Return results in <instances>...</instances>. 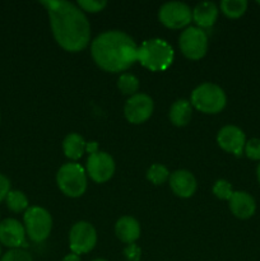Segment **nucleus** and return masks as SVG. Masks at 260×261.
Listing matches in <instances>:
<instances>
[{"instance_id":"1","label":"nucleus","mask_w":260,"mask_h":261,"mask_svg":"<svg viewBox=\"0 0 260 261\" xmlns=\"http://www.w3.org/2000/svg\"><path fill=\"white\" fill-rule=\"evenodd\" d=\"M42 5L50 15V24L56 42L69 53L84 50L91 37V27L83 10L63 0H45Z\"/></svg>"},{"instance_id":"2","label":"nucleus","mask_w":260,"mask_h":261,"mask_svg":"<svg viewBox=\"0 0 260 261\" xmlns=\"http://www.w3.org/2000/svg\"><path fill=\"white\" fill-rule=\"evenodd\" d=\"M91 51L97 65L111 73L126 70L138 60L137 43L121 31L101 33L92 42Z\"/></svg>"},{"instance_id":"3","label":"nucleus","mask_w":260,"mask_h":261,"mask_svg":"<svg viewBox=\"0 0 260 261\" xmlns=\"http://www.w3.org/2000/svg\"><path fill=\"white\" fill-rule=\"evenodd\" d=\"M138 61L150 71L166 70L173 61V50L161 38L147 40L138 47Z\"/></svg>"},{"instance_id":"4","label":"nucleus","mask_w":260,"mask_h":261,"mask_svg":"<svg viewBox=\"0 0 260 261\" xmlns=\"http://www.w3.org/2000/svg\"><path fill=\"white\" fill-rule=\"evenodd\" d=\"M226 103L224 91L216 84H200L191 93V106L204 114H218L226 107Z\"/></svg>"},{"instance_id":"5","label":"nucleus","mask_w":260,"mask_h":261,"mask_svg":"<svg viewBox=\"0 0 260 261\" xmlns=\"http://www.w3.org/2000/svg\"><path fill=\"white\" fill-rule=\"evenodd\" d=\"M56 182L64 195L79 198L87 190V173L78 163H65L58 171Z\"/></svg>"},{"instance_id":"6","label":"nucleus","mask_w":260,"mask_h":261,"mask_svg":"<svg viewBox=\"0 0 260 261\" xmlns=\"http://www.w3.org/2000/svg\"><path fill=\"white\" fill-rule=\"evenodd\" d=\"M25 234L33 242H42L50 234L53 218L46 209L41 206H30L23 216Z\"/></svg>"},{"instance_id":"7","label":"nucleus","mask_w":260,"mask_h":261,"mask_svg":"<svg viewBox=\"0 0 260 261\" xmlns=\"http://www.w3.org/2000/svg\"><path fill=\"white\" fill-rule=\"evenodd\" d=\"M180 48L190 60H199L208 50V36L201 28L189 27L181 33Z\"/></svg>"},{"instance_id":"8","label":"nucleus","mask_w":260,"mask_h":261,"mask_svg":"<svg viewBox=\"0 0 260 261\" xmlns=\"http://www.w3.org/2000/svg\"><path fill=\"white\" fill-rule=\"evenodd\" d=\"M158 18L165 27L171 30H180L186 27L193 20V12L184 3L170 2L161 7Z\"/></svg>"},{"instance_id":"9","label":"nucleus","mask_w":260,"mask_h":261,"mask_svg":"<svg viewBox=\"0 0 260 261\" xmlns=\"http://www.w3.org/2000/svg\"><path fill=\"white\" fill-rule=\"evenodd\" d=\"M97 233L94 227L88 222H78L69 233V245L73 254L82 255L92 251L96 246Z\"/></svg>"},{"instance_id":"10","label":"nucleus","mask_w":260,"mask_h":261,"mask_svg":"<svg viewBox=\"0 0 260 261\" xmlns=\"http://www.w3.org/2000/svg\"><path fill=\"white\" fill-rule=\"evenodd\" d=\"M115 172V162L110 154L105 152H94L87 160V173L97 184H103L112 177Z\"/></svg>"},{"instance_id":"11","label":"nucleus","mask_w":260,"mask_h":261,"mask_svg":"<svg viewBox=\"0 0 260 261\" xmlns=\"http://www.w3.org/2000/svg\"><path fill=\"white\" fill-rule=\"evenodd\" d=\"M125 117L132 124H143L153 114V99L148 94L137 93L125 103Z\"/></svg>"},{"instance_id":"12","label":"nucleus","mask_w":260,"mask_h":261,"mask_svg":"<svg viewBox=\"0 0 260 261\" xmlns=\"http://www.w3.org/2000/svg\"><path fill=\"white\" fill-rule=\"evenodd\" d=\"M0 245L12 249H20L25 245V229L17 219L7 218L0 222Z\"/></svg>"},{"instance_id":"13","label":"nucleus","mask_w":260,"mask_h":261,"mask_svg":"<svg viewBox=\"0 0 260 261\" xmlns=\"http://www.w3.org/2000/svg\"><path fill=\"white\" fill-rule=\"evenodd\" d=\"M218 145L223 150L228 153H233L236 155H241L244 153L245 144H246V137L240 127L235 125H227L219 130L217 135Z\"/></svg>"},{"instance_id":"14","label":"nucleus","mask_w":260,"mask_h":261,"mask_svg":"<svg viewBox=\"0 0 260 261\" xmlns=\"http://www.w3.org/2000/svg\"><path fill=\"white\" fill-rule=\"evenodd\" d=\"M228 206L232 214L240 219L250 218L256 211V203L254 198L246 191H233L228 200Z\"/></svg>"},{"instance_id":"15","label":"nucleus","mask_w":260,"mask_h":261,"mask_svg":"<svg viewBox=\"0 0 260 261\" xmlns=\"http://www.w3.org/2000/svg\"><path fill=\"white\" fill-rule=\"evenodd\" d=\"M171 190L180 198H190L196 190V180L193 173L186 170L175 171L168 178Z\"/></svg>"},{"instance_id":"16","label":"nucleus","mask_w":260,"mask_h":261,"mask_svg":"<svg viewBox=\"0 0 260 261\" xmlns=\"http://www.w3.org/2000/svg\"><path fill=\"white\" fill-rule=\"evenodd\" d=\"M117 239L124 244H135L140 236V224L133 217H121L115 226Z\"/></svg>"},{"instance_id":"17","label":"nucleus","mask_w":260,"mask_h":261,"mask_svg":"<svg viewBox=\"0 0 260 261\" xmlns=\"http://www.w3.org/2000/svg\"><path fill=\"white\" fill-rule=\"evenodd\" d=\"M218 18V8L214 3L203 2L199 3L193 10V20L199 28H208L216 23Z\"/></svg>"},{"instance_id":"18","label":"nucleus","mask_w":260,"mask_h":261,"mask_svg":"<svg viewBox=\"0 0 260 261\" xmlns=\"http://www.w3.org/2000/svg\"><path fill=\"white\" fill-rule=\"evenodd\" d=\"M191 115H193V107L186 99H178L170 109V120L176 126L188 125L191 120Z\"/></svg>"},{"instance_id":"19","label":"nucleus","mask_w":260,"mask_h":261,"mask_svg":"<svg viewBox=\"0 0 260 261\" xmlns=\"http://www.w3.org/2000/svg\"><path fill=\"white\" fill-rule=\"evenodd\" d=\"M87 149V143L79 134L71 133L66 135L63 142V150L66 157L71 161H76L83 155L84 150Z\"/></svg>"},{"instance_id":"20","label":"nucleus","mask_w":260,"mask_h":261,"mask_svg":"<svg viewBox=\"0 0 260 261\" xmlns=\"http://www.w3.org/2000/svg\"><path fill=\"white\" fill-rule=\"evenodd\" d=\"M5 203H7L8 209L14 212V213H22V212H25L30 208L27 196L22 191L18 190H10L7 198H5Z\"/></svg>"},{"instance_id":"21","label":"nucleus","mask_w":260,"mask_h":261,"mask_svg":"<svg viewBox=\"0 0 260 261\" xmlns=\"http://www.w3.org/2000/svg\"><path fill=\"white\" fill-rule=\"evenodd\" d=\"M247 9L246 0H223L221 2V10L228 18H240Z\"/></svg>"},{"instance_id":"22","label":"nucleus","mask_w":260,"mask_h":261,"mask_svg":"<svg viewBox=\"0 0 260 261\" xmlns=\"http://www.w3.org/2000/svg\"><path fill=\"white\" fill-rule=\"evenodd\" d=\"M117 87H119V89L122 93L132 97L137 94L138 89H139V81L133 74L124 73L120 75L119 81H117Z\"/></svg>"},{"instance_id":"23","label":"nucleus","mask_w":260,"mask_h":261,"mask_svg":"<svg viewBox=\"0 0 260 261\" xmlns=\"http://www.w3.org/2000/svg\"><path fill=\"white\" fill-rule=\"evenodd\" d=\"M147 178L154 185H162L170 178V172L163 165L155 163V165L150 166L149 170L147 171Z\"/></svg>"},{"instance_id":"24","label":"nucleus","mask_w":260,"mask_h":261,"mask_svg":"<svg viewBox=\"0 0 260 261\" xmlns=\"http://www.w3.org/2000/svg\"><path fill=\"white\" fill-rule=\"evenodd\" d=\"M213 194L221 200H229V198L233 194L232 186L228 181L218 180L213 186Z\"/></svg>"},{"instance_id":"25","label":"nucleus","mask_w":260,"mask_h":261,"mask_svg":"<svg viewBox=\"0 0 260 261\" xmlns=\"http://www.w3.org/2000/svg\"><path fill=\"white\" fill-rule=\"evenodd\" d=\"M244 153L250 160L260 161V139L252 138V139L247 140L244 148Z\"/></svg>"},{"instance_id":"26","label":"nucleus","mask_w":260,"mask_h":261,"mask_svg":"<svg viewBox=\"0 0 260 261\" xmlns=\"http://www.w3.org/2000/svg\"><path fill=\"white\" fill-rule=\"evenodd\" d=\"M0 261H33L32 256L23 249H12L5 252Z\"/></svg>"},{"instance_id":"27","label":"nucleus","mask_w":260,"mask_h":261,"mask_svg":"<svg viewBox=\"0 0 260 261\" xmlns=\"http://www.w3.org/2000/svg\"><path fill=\"white\" fill-rule=\"evenodd\" d=\"M107 5L106 2L103 0H79L78 7L81 8L82 10H86V12L89 13H97L101 12L105 7Z\"/></svg>"},{"instance_id":"28","label":"nucleus","mask_w":260,"mask_h":261,"mask_svg":"<svg viewBox=\"0 0 260 261\" xmlns=\"http://www.w3.org/2000/svg\"><path fill=\"white\" fill-rule=\"evenodd\" d=\"M124 256L127 261H139L142 257V250L137 244H130L125 247Z\"/></svg>"},{"instance_id":"29","label":"nucleus","mask_w":260,"mask_h":261,"mask_svg":"<svg viewBox=\"0 0 260 261\" xmlns=\"http://www.w3.org/2000/svg\"><path fill=\"white\" fill-rule=\"evenodd\" d=\"M10 191V181L7 176L0 173V203L5 200L7 195Z\"/></svg>"},{"instance_id":"30","label":"nucleus","mask_w":260,"mask_h":261,"mask_svg":"<svg viewBox=\"0 0 260 261\" xmlns=\"http://www.w3.org/2000/svg\"><path fill=\"white\" fill-rule=\"evenodd\" d=\"M61 261H82V260H81V257H79V255L73 254V252H71V254L66 255V256L64 257Z\"/></svg>"},{"instance_id":"31","label":"nucleus","mask_w":260,"mask_h":261,"mask_svg":"<svg viewBox=\"0 0 260 261\" xmlns=\"http://www.w3.org/2000/svg\"><path fill=\"white\" fill-rule=\"evenodd\" d=\"M256 177H257V181H259V184H260V163L257 165V167H256Z\"/></svg>"},{"instance_id":"32","label":"nucleus","mask_w":260,"mask_h":261,"mask_svg":"<svg viewBox=\"0 0 260 261\" xmlns=\"http://www.w3.org/2000/svg\"><path fill=\"white\" fill-rule=\"evenodd\" d=\"M92 261H107V260H105V259H94V260H92Z\"/></svg>"},{"instance_id":"33","label":"nucleus","mask_w":260,"mask_h":261,"mask_svg":"<svg viewBox=\"0 0 260 261\" xmlns=\"http://www.w3.org/2000/svg\"><path fill=\"white\" fill-rule=\"evenodd\" d=\"M0 256H2V245H0Z\"/></svg>"},{"instance_id":"34","label":"nucleus","mask_w":260,"mask_h":261,"mask_svg":"<svg viewBox=\"0 0 260 261\" xmlns=\"http://www.w3.org/2000/svg\"><path fill=\"white\" fill-rule=\"evenodd\" d=\"M257 4H260V2H257Z\"/></svg>"}]
</instances>
